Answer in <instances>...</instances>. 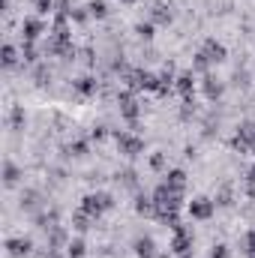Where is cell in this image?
<instances>
[{"instance_id":"obj_15","label":"cell","mask_w":255,"mask_h":258,"mask_svg":"<svg viewBox=\"0 0 255 258\" xmlns=\"http://www.w3.org/2000/svg\"><path fill=\"white\" fill-rule=\"evenodd\" d=\"M204 93H207V99H219V93H222V84H219V78L207 75V78H204Z\"/></svg>"},{"instance_id":"obj_30","label":"cell","mask_w":255,"mask_h":258,"mask_svg":"<svg viewBox=\"0 0 255 258\" xmlns=\"http://www.w3.org/2000/svg\"><path fill=\"white\" fill-rule=\"evenodd\" d=\"M48 258H60V255H57V252H48Z\"/></svg>"},{"instance_id":"obj_12","label":"cell","mask_w":255,"mask_h":258,"mask_svg":"<svg viewBox=\"0 0 255 258\" xmlns=\"http://www.w3.org/2000/svg\"><path fill=\"white\" fill-rule=\"evenodd\" d=\"M75 93H78V96H93V93H96V78H90V75L78 78V81H75Z\"/></svg>"},{"instance_id":"obj_9","label":"cell","mask_w":255,"mask_h":258,"mask_svg":"<svg viewBox=\"0 0 255 258\" xmlns=\"http://www.w3.org/2000/svg\"><path fill=\"white\" fill-rule=\"evenodd\" d=\"M6 249H9L12 258H24L30 249H33V243H30L27 237H12V240H6Z\"/></svg>"},{"instance_id":"obj_3","label":"cell","mask_w":255,"mask_h":258,"mask_svg":"<svg viewBox=\"0 0 255 258\" xmlns=\"http://www.w3.org/2000/svg\"><path fill=\"white\" fill-rule=\"evenodd\" d=\"M171 249L177 252V255H189V249H192V231L186 228V225H177L174 228V240H171Z\"/></svg>"},{"instance_id":"obj_4","label":"cell","mask_w":255,"mask_h":258,"mask_svg":"<svg viewBox=\"0 0 255 258\" xmlns=\"http://www.w3.org/2000/svg\"><path fill=\"white\" fill-rule=\"evenodd\" d=\"M213 210H216V204H213L210 198H192L189 201V216L192 219H210Z\"/></svg>"},{"instance_id":"obj_13","label":"cell","mask_w":255,"mask_h":258,"mask_svg":"<svg viewBox=\"0 0 255 258\" xmlns=\"http://www.w3.org/2000/svg\"><path fill=\"white\" fill-rule=\"evenodd\" d=\"M165 183H168L171 189H180V192H183V186H186V171H180V168H171V171L165 174Z\"/></svg>"},{"instance_id":"obj_6","label":"cell","mask_w":255,"mask_h":258,"mask_svg":"<svg viewBox=\"0 0 255 258\" xmlns=\"http://www.w3.org/2000/svg\"><path fill=\"white\" fill-rule=\"evenodd\" d=\"M117 147H120V153H126V156H138V153L144 150V141L135 138V135H126V132H117Z\"/></svg>"},{"instance_id":"obj_18","label":"cell","mask_w":255,"mask_h":258,"mask_svg":"<svg viewBox=\"0 0 255 258\" xmlns=\"http://www.w3.org/2000/svg\"><path fill=\"white\" fill-rule=\"evenodd\" d=\"M18 177H21V171H18V165H12V162H6V168H3V180H6V186H15V183H18Z\"/></svg>"},{"instance_id":"obj_14","label":"cell","mask_w":255,"mask_h":258,"mask_svg":"<svg viewBox=\"0 0 255 258\" xmlns=\"http://www.w3.org/2000/svg\"><path fill=\"white\" fill-rule=\"evenodd\" d=\"M150 18H153V24H168V21H171V9H168L165 3H153Z\"/></svg>"},{"instance_id":"obj_21","label":"cell","mask_w":255,"mask_h":258,"mask_svg":"<svg viewBox=\"0 0 255 258\" xmlns=\"http://www.w3.org/2000/svg\"><path fill=\"white\" fill-rule=\"evenodd\" d=\"M87 9H90V15H96V18H105V12H108V6H105L102 0H93Z\"/></svg>"},{"instance_id":"obj_19","label":"cell","mask_w":255,"mask_h":258,"mask_svg":"<svg viewBox=\"0 0 255 258\" xmlns=\"http://www.w3.org/2000/svg\"><path fill=\"white\" fill-rule=\"evenodd\" d=\"M240 252L255 255V228H252V231H246V234L240 237Z\"/></svg>"},{"instance_id":"obj_29","label":"cell","mask_w":255,"mask_h":258,"mask_svg":"<svg viewBox=\"0 0 255 258\" xmlns=\"http://www.w3.org/2000/svg\"><path fill=\"white\" fill-rule=\"evenodd\" d=\"M249 180H252V183H255V165H252V168H249Z\"/></svg>"},{"instance_id":"obj_8","label":"cell","mask_w":255,"mask_h":258,"mask_svg":"<svg viewBox=\"0 0 255 258\" xmlns=\"http://www.w3.org/2000/svg\"><path fill=\"white\" fill-rule=\"evenodd\" d=\"M174 87H177V90H180V96L189 102L192 93H195V78H192V72H180V75L174 78Z\"/></svg>"},{"instance_id":"obj_26","label":"cell","mask_w":255,"mask_h":258,"mask_svg":"<svg viewBox=\"0 0 255 258\" xmlns=\"http://www.w3.org/2000/svg\"><path fill=\"white\" fill-rule=\"evenodd\" d=\"M138 36L150 39V36H153V24H138Z\"/></svg>"},{"instance_id":"obj_28","label":"cell","mask_w":255,"mask_h":258,"mask_svg":"<svg viewBox=\"0 0 255 258\" xmlns=\"http://www.w3.org/2000/svg\"><path fill=\"white\" fill-rule=\"evenodd\" d=\"M33 6H36L39 12H48V9H51V0H33Z\"/></svg>"},{"instance_id":"obj_25","label":"cell","mask_w":255,"mask_h":258,"mask_svg":"<svg viewBox=\"0 0 255 258\" xmlns=\"http://www.w3.org/2000/svg\"><path fill=\"white\" fill-rule=\"evenodd\" d=\"M150 168L162 171V168H165V156H162V153H153V156H150Z\"/></svg>"},{"instance_id":"obj_23","label":"cell","mask_w":255,"mask_h":258,"mask_svg":"<svg viewBox=\"0 0 255 258\" xmlns=\"http://www.w3.org/2000/svg\"><path fill=\"white\" fill-rule=\"evenodd\" d=\"M21 57H24V60H36V48H33V42H24Z\"/></svg>"},{"instance_id":"obj_7","label":"cell","mask_w":255,"mask_h":258,"mask_svg":"<svg viewBox=\"0 0 255 258\" xmlns=\"http://www.w3.org/2000/svg\"><path fill=\"white\" fill-rule=\"evenodd\" d=\"M117 105H120V114H123L126 120H135V117L141 114V108H138V102H135L132 93H120V96H117Z\"/></svg>"},{"instance_id":"obj_16","label":"cell","mask_w":255,"mask_h":258,"mask_svg":"<svg viewBox=\"0 0 255 258\" xmlns=\"http://www.w3.org/2000/svg\"><path fill=\"white\" fill-rule=\"evenodd\" d=\"M135 210H138L141 216H150V213H156V204H153V198L138 195V198H135Z\"/></svg>"},{"instance_id":"obj_5","label":"cell","mask_w":255,"mask_h":258,"mask_svg":"<svg viewBox=\"0 0 255 258\" xmlns=\"http://www.w3.org/2000/svg\"><path fill=\"white\" fill-rule=\"evenodd\" d=\"M201 57H204L207 63H222V60H225V45L216 42V39H207V42L201 45Z\"/></svg>"},{"instance_id":"obj_1","label":"cell","mask_w":255,"mask_h":258,"mask_svg":"<svg viewBox=\"0 0 255 258\" xmlns=\"http://www.w3.org/2000/svg\"><path fill=\"white\" fill-rule=\"evenodd\" d=\"M114 201H111V195H105V192H96V195H87L84 201H81V210H87L93 219H99L108 207H111Z\"/></svg>"},{"instance_id":"obj_22","label":"cell","mask_w":255,"mask_h":258,"mask_svg":"<svg viewBox=\"0 0 255 258\" xmlns=\"http://www.w3.org/2000/svg\"><path fill=\"white\" fill-rule=\"evenodd\" d=\"M66 249H69V258H84V243L81 240H72Z\"/></svg>"},{"instance_id":"obj_20","label":"cell","mask_w":255,"mask_h":258,"mask_svg":"<svg viewBox=\"0 0 255 258\" xmlns=\"http://www.w3.org/2000/svg\"><path fill=\"white\" fill-rule=\"evenodd\" d=\"M15 63H18V51H15L12 45H3V66H6V69H12Z\"/></svg>"},{"instance_id":"obj_32","label":"cell","mask_w":255,"mask_h":258,"mask_svg":"<svg viewBox=\"0 0 255 258\" xmlns=\"http://www.w3.org/2000/svg\"><path fill=\"white\" fill-rule=\"evenodd\" d=\"M186 258H189V255H186Z\"/></svg>"},{"instance_id":"obj_27","label":"cell","mask_w":255,"mask_h":258,"mask_svg":"<svg viewBox=\"0 0 255 258\" xmlns=\"http://www.w3.org/2000/svg\"><path fill=\"white\" fill-rule=\"evenodd\" d=\"M210 258H228V249H225V246H213Z\"/></svg>"},{"instance_id":"obj_31","label":"cell","mask_w":255,"mask_h":258,"mask_svg":"<svg viewBox=\"0 0 255 258\" xmlns=\"http://www.w3.org/2000/svg\"><path fill=\"white\" fill-rule=\"evenodd\" d=\"M123 3H132V0H123Z\"/></svg>"},{"instance_id":"obj_24","label":"cell","mask_w":255,"mask_h":258,"mask_svg":"<svg viewBox=\"0 0 255 258\" xmlns=\"http://www.w3.org/2000/svg\"><path fill=\"white\" fill-rule=\"evenodd\" d=\"M69 153H72V156H84V153H87V144H84V141H75V144H69Z\"/></svg>"},{"instance_id":"obj_10","label":"cell","mask_w":255,"mask_h":258,"mask_svg":"<svg viewBox=\"0 0 255 258\" xmlns=\"http://www.w3.org/2000/svg\"><path fill=\"white\" fill-rule=\"evenodd\" d=\"M21 33H24V42H36L39 33H42V21H36V18H24Z\"/></svg>"},{"instance_id":"obj_17","label":"cell","mask_w":255,"mask_h":258,"mask_svg":"<svg viewBox=\"0 0 255 258\" xmlns=\"http://www.w3.org/2000/svg\"><path fill=\"white\" fill-rule=\"evenodd\" d=\"M90 222H93V216H90L87 210H78V213L72 216V225H75L78 231H87V228H90Z\"/></svg>"},{"instance_id":"obj_11","label":"cell","mask_w":255,"mask_h":258,"mask_svg":"<svg viewBox=\"0 0 255 258\" xmlns=\"http://www.w3.org/2000/svg\"><path fill=\"white\" fill-rule=\"evenodd\" d=\"M135 255L138 258H156V243H153V237H138V240H135Z\"/></svg>"},{"instance_id":"obj_2","label":"cell","mask_w":255,"mask_h":258,"mask_svg":"<svg viewBox=\"0 0 255 258\" xmlns=\"http://www.w3.org/2000/svg\"><path fill=\"white\" fill-rule=\"evenodd\" d=\"M126 84L132 90H156V87H159V78H156L153 72L135 69V72H126Z\"/></svg>"}]
</instances>
